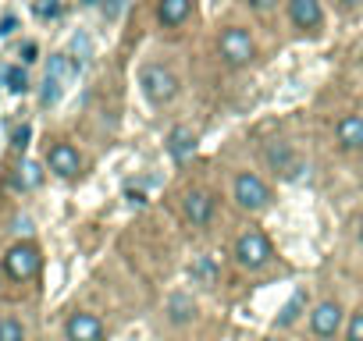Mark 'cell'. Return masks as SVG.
Here are the masks:
<instances>
[{"label": "cell", "mask_w": 363, "mask_h": 341, "mask_svg": "<svg viewBox=\"0 0 363 341\" xmlns=\"http://www.w3.org/2000/svg\"><path fill=\"white\" fill-rule=\"evenodd\" d=\"M267 341H278V337H267Z\"/></svg>", "instance_id": "33"}, {"label": "cell", "mask_w": 363, "mask_h": 341, "mask_svg": "<svg viewBox=\"0 0 363 341\" xmlns=\"http://www.w3.org/2000/svg\"><path fill=\"white\" fill-rule=\"evenodd\" d=\"M274 4H278V0H250V8H253V11H271Z\"/></svg>", "instance_id": "27"}, {"label": "cell", "mask_w": 363, "mask_h": 341, "mask_svg": "<svg viewBox=\"0 0 363 341\" xmlns=\"http://www.w3.org/2000/svg\"><path fill=\"white\" fill-rule=\"evenodd\" d=\"M310 327H313V334H317V337H335V334H338V327H342V306H338L335 299L317 302V306H313V313H310Z\"/></svg>", "instance_id": "8"}, {"label": "cell", "mask_w": 363, "mask_h": 341, "mask_svg": "<svg viewBox=\"0 0 363 341\" xmlns=\"http://www.w3.org/2000/svg\"><path fill=\"white\" fill-rule=\"evenodd\" d=\"M189 274H193L196 281L211 284V281L218 277V267H214V260H211V256H193V267H189Z\"/></svg>", "instance_id": "19"}, {"label": "cell", "mask_w": 363, "mask_h": 341, "mask_svg": "<svg viewBox=\"0 0 363 341\" xmlns=\"http://www.w3.org/2000/svg\"><path fill=\"white\" fill-rule=\"evenodd\" d=\"M303 306H306V295H303V291H296V295L281 306V313H278V327L296 323V320H299V313H303Z\"/></svg>", "instance_id": "17"}, {"label": "cell", "mask_w": 363, "mask_h": 341, "mask_svg": "<svg viewBox=\"0 0 363 341\" xmlns=\"http://www.w3.org/2000/svg\"><path fill=\"white\" fill-rule=\"evenodd\" d=\"M164 313H167V320H171L174 327H182V323H193V320H196V302H193V295H182V291H174V295H167Z\"/></svg>", "instance_id": "13"}, {"label": "cell", "mask_w": 363, "mask_h": 341, "mask_svg": "<svg viewBox=\"0 0 363 341\" xmlns=\"http://www.w3.org/2000/svg\"><path fill=\"white\" fill-rule=\"evenodd\" d=\"M345 341H363V309H359V313H352L349 330H345Z\"/></svg>", "instance_id": "23"}, {"label": "cell", "mask_w": 363, "mask_h": 341, "mask_svg": "<svg viewBox=\"0 0 363 341\" xmlns=\"http://www.w3.org/2000/svg\"><path fill=\"white\" fill-rule=\"evenodd\" d=\"M335 135L342 149H363V114H345L335 125Z\"/></svg>", "instance_id": "12"}, {"label": "cell", "mask_w": 363, "mask_h": 341, "mask_svg": "<svg viewBox=\"0 0 363 341\" xmlns=\"http://www.w3.org/2000/svg\"><path fill=\"white\" fill-rule=\"evenodd\" d=\"M342 4H345V8H352V4H359V0H342Z\"/></svg>", "instance_id": "32"}, {"label": "cell", "mask_w": 363, "mask_h": 341, "mask_svg": "<svg viewBox=\"0 0 363 341\" xmlns=\"http://www.w3.org/2000/svg\"><path fill=\"white\" fill-rule=\"evenodd\" d=\"M61 8H57V0H43V4H36V15L40 18H54Z\"/></svg>", "instance_id": "24"}, {"label": "cell", "mask_w": 363, "mask_h": 341, "mask_svg": "<svg viewBox=\"0 0 363 341\" xmlns=\"http://www.w3.org/2000/svg\"><path fill=\"white\" fill-rule=\"evenodd\" d=\"M47 79H54L57 86L68 89V86L79 79V64H75V57H68V54H54L50 64H47Z\"/></svg>", "instance_id": "15"}, {"label": "cell", "mask_w": 363, "mask_h": 341, "mask_svg": "<svg viewBox=\"0 0 363 341\" xmlns=\"http://www.w3.org/2000/svg\"><path fill=\"white\" fill-rule=\"evenodd\" d=\"M22 61H26V64L36 61V43H26V47H22Z\"/></svg>", "instance_id": "28"}, {"label": "cell", "mask_w": 363, "mask_h": 341, "mask_svg": "<svg viewBox=\"0 0 363 341\" xmlns=\"http://www.w3.org/2000/svg\"><path fill=\"white\" fill-rule=\"evenodd\" d=\"M232 200H235V207L246 210V214H264V210L271 207V189L264 185L260 175H250V170H242V175L235 178V185H232Z\"/></svg>", "instance_id": "1"}, {"label": "cell", "mask_w": 363, "mask_h": 341, "mask_svg": "<svg viewBox=\"0 0 363 341\" xmlns=\"http://www.w3.org/2000/svg\"><path fill=\"white\" fill-rule=\"evenodd\" d=\"M182 214H186V221L193 228H207L211 217H214V196L203 192V189H189L186 200H182Z\"/></svg>", "instance_id": "6"}, {"label": "cell", "mask_w": 363, "mask_h": 341, "mask_svg": "<svg viewBox=\"0 0 363 341\" xmlns=\"http://www.w3.org/2000/svg\"><path fill=\"white\" fill-rule=\"evenodd\" d=\"M167 153H171L174 163L193 160V153H196V132H193L189 125H174V128L167 132Z\"/></svg>", "instance_id": "10"}, {"label": "cell", "mask_w": 363, "mask_h": 341, "mask_svg": "<svg viewBox=\"0 0 363 341\" xmlns=\"http://www.w3.org/2000/svg\"><path fill=\"white\" fill-rule=\"evenodd\" d=\"M289 18L296 29H320L324 11H320V0H289Z\"/></svg>", "instance_id": "11"}, {"label": "cell", "mask_w": 363, "mask_h": 341, "mask_svg": "<svg viewBox=\"0 0 363 341\" xmlns=\"http://www.w3.org/2000/svg\"><path fill=\"white\" fill-rule=\"evenodd\" d=\"M139 86H143V96H146L153 107H164V103H171V100L178 96V79H174V71H167V68H160V64L143 68Z\"/></svg>", "instance_id": "2"}, {"label": "cell", "mask_w": 363, "mask_h": 341, "mask_svg": "<svg viewBox=\"0 0 363 341\" xmlns=\"http://www.w3.org/2000/svg\"><path fill=\"white\" fill-rule=\"evenodd\" d=\"M47 167L54 170L57 178H75L79 170H82V156H79L75 146H68V142H54L50 153H47Z\"/></svg>", "instance_id": "7"}, {"label": "cell", "mask_w": 363, "mask_h": 341, "mask_svg": "<svg viewBox=\"0 0 363 341\" xmlns=\"http://www.w3.org/2000/svg\"><path fill=\"white\" fill-rule=\"evenodd\" d=\"M221 57L232 64V68H242V64H250L253 61V54H257V43H253V36L246 33V29H225L221 33Z\"/></svg>", "instance_id": "5"}, {"label": "cell", "mask_w": 363, "mask_h": 341, "mask_svg": "<svg viewBox=\"0 0 363 341\" xmlns=\"http://www.w3.org/2000/svg\"><path fill=\"white\" fill-rule=\"evenodd\" d=\"M61 93H65V86H57L54 79H43V89H40V100H43V107H54V103L61 100Z\"/></svg>", "instance_id": "22"}, {"label": "cell", "mask_w": 363, "mask_h": 341, "mask_svg": "<svg viewBox=\"0 0 363 341\" xmlns=\"http://www.w3.org/2000/svg\"><path fill=\"white\" fill-rule=\"evenodd\" d=\"M4 82H8L11 93H26V89H29V75H26V68H18V64H11V68L4 71Z\"/></svg>", "instance_id": "21"}, {"label": "cell", "mask_w": 363, "mask_h": 341, "mask_svg": "<svg viewBox=\"0 0 363 341\" xmlns=\"http://www.w3.org/2000/svg\"><path fill=\"white\" fill-rule=\"evenodd\" d=\"M40 178H43V170H40V163L26 160V163L18 167V178H15V185H18V189H36V185H40Z\"/></svg>", "instance_id": "18"}, {"label": "cell", "mask_w": 363, "mask_h": 341, "mask_svg": "<svg viewBox=\"0 0 363 341\" xmlns=\"http://www.w3.org/2000/svg\"><path fill=\"white\" fill-rule=\"evenodd\" d=\"M104 11H107V15H111V18H118V11H121V0H111V4H107V8H104Z\"/></svg>", "instance_id": "31"}, {"label": "cell", "mask_w": 363, "mask_h": 341, "mask_svg": "<svg viewBox=\"0 0 363 341\" xmlns=\"http://www.w3.org/2000/svg\"><path fill=\"white\" fill-rule=\"evenodd\" d=\"M15 25H18V22H15V18L8 15L4 22H0V36H11V33H15Z\"/></svg>", "instance_id": "29"}, {"label": "cell", "mask_w": 363, "mask_h": 341, "mask_svg": "<svg viewBox=\"0 0 363 341\" xmlns=\"http://www.w3.org/2000/svg\"><path fill=\"white\" fill-rule=\"evenodd\" d=\"M29 135H33L29 125H22V128L15 132V149H26V146H29Z\"/></svg>", "instance_id": "25"}, {"label": "cell", "mask_w": 363, "mask_h": 341, "mask_svg": "<svg viewBox=\"0 0 363 341\" xmlns=\"http://www.w3.org/2000/svg\"><path fill=\"white\" fill-rule=\"evenodd\" d=\"M271 256H274V249H271V238L264 231H242L235 238V260H239V267L264 270L271 263Z\"/></svg>", "instance_id": "3"}, {"label": "cell", "mask_w": 363, "mask_h": 341, "mask_svg": "<svg viewBox=\"0 0 363 341\" xmlns=\"http://www.w3.org/2000/svg\"><path fill=\"white\" fill-rule=\"evenodd\" d=\"M189 11H193V0H160V4H157V18L167 29L182 25V22L189 18Z\"/></svg>", "instance_id": "14"}, {"label": "cell", "mask_w": 363, "mask_h": 341, "mask_svg": "<svg viewBox=\"0 0 363 341\" xmlns=\"http://www.w3.org/2000/svg\"><path fill=\"white\" fill-rule=\"evenodd\" d=\"M65 337L68 341H104V323L93 313H72L65 323Z\"/></svg>", "instance_id": "9"}, {"label": "cell", "mask_w": 363, "mask_h": 341, "mask_svg": "<svg viewBox=\"0 0 363 341\" xmlns=\"http://www.w3.org/2000/svg\"><path fill=\"white\" fill-rule=\"evenodd\" d=\"M264 156H267V163H271L274 170H281L285 178H296V170H299V163H296V156H292V149H289L285 142H271Z\"/></svg>", "instance_id": "16"}, {"label": "cell", "mask_w": 363, "mask_h": 341, "mask_svg": "<svg viewBox=\"0 0 363 341\" xmlns=\"http://www.w3.org/2000/svg\"><path fill=\"white\" fill-rule=\"evenodd\" d=\"M15 231H18V235H29V231H33V221H29V217H18Z\"/></svg>", "instance_id": "30"}, {"label": "cell", "mask_w": 363, "mask_h": 341, "mask_svg": "<svg viewBox=\"0 0 363 341\" xmlns=\"http://www.w3.org/2000/svg\"><path fill=\"white\" fill-rule=\"evenodd\" d=\"M125 200H128L132 207H146V196H143V192H135V189H125Z\"/></svg>", "instance_id": "26"}, {"label": "cell", "mask_w": 363, "mask_h": 341, "mask_svg": "<svg viewBox=\"0 0 363 341\" xmlns=\"http://www.w3.org/2000/svg\"><path fill=\"white\" fill-rule=\"evenodd\" d=\"M0 341H26V327L15 316H4L0 320Z\"/></svg>", "instance_id": "20"}, {"label": "cell", "mask_w": 363, "mask_h": 341, "mask_svg": "<svg viewBox=\"0 0 363 341\" xmlns=\"http://www.w3.org/2000/svg\"><path fill=\"white\" fill-rule=\"evenodd\" d=\"M40 263H43V256H40V249H36L33 242H18V245H11L8 256H4V270H8L15 281L36 277V274H40Z\"/></svg>", "instance_id": "4"}]
</instances>
